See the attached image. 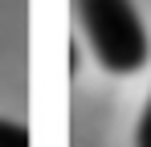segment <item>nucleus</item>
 I'll return each mask as SVG.
<instances>
[{
	"label": "nucleus",
	"mask_w": 151,
	"mask_h": 147,
	"mask_svg": "<svg viewBox=\"0 0 151 147\" xmlns=\"http://www.w3.org/2000/svg\"><path fill=\"white\" fill-rule=\"evenodd\" d=\"M78 17L98 66L110 74H139L151 57V37L135 0H78Z\"/></svg>",
	"instance_id": "1"
},
{
	"label": "nucleus",
	"mask_w": 151,
	"mask_h": 147,
	"mask_svg": "<svg viewBox=\"0 0 151 147\" xmlns=\"http://www.w3.org/2000/svg\"><path fill=\"white\" fill-rule=\"evenodd\" d=\"M0 147H29V127L17 119H0Z\"/></svg>",
	"instance_id": "2"
},
{
	"label": "nucleus",
	"mask_w": 151,
	"mask_h": 147,
	"mask_svg": "<svg viewBox=\"0 0 151 147\" xmlns=\"http://www.w3.org/2000/svg\"><path fill=\"white\" fill-rule=\"evenodd\" d=\"M135 147H151V98L143 106V119H139V135H135Z\"/></svg>",
	"instance_id": "3"
}]
</instances>
